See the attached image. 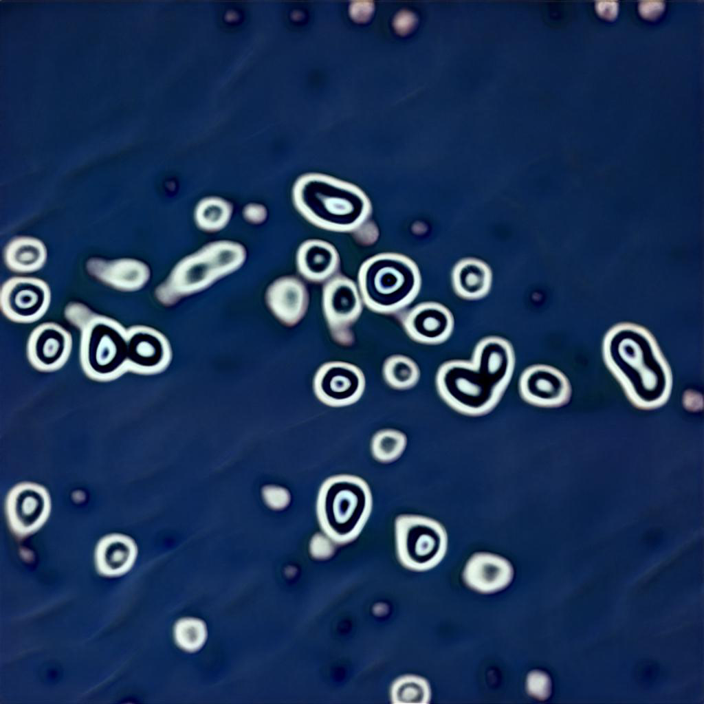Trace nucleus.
I'll list each match as a JSON object with an SVG mask.
<instances>
[{
  "instance_id": "f257e3e1",
  "label": "nucleus",
  "mask_w": 704,
  "mask_h": 704,
  "mask_svg": "<svg viewBox=\"0 0 704 704\" xmlns=\"http://www.w3.org/2000/svg\"><path fill=\"white\" fill-rule=\"evenodd\" d=\"M608 338V364L632 399L646 406L665 399L668 373L650 337L644 331L626 326L613 331Z\"/></svg>"
},
{
  "instance_id": "f03ea898",
  "label": "nucleus",
  "mask_w": 704,
  "mask_h": 704,
  "mask_svg": "<svg viewBox=\"0 0 704 704\" xmlns=\"http://www.w3.org/2000/svg\"><path fill=\"white\" fill-rule=\"evenodd\" d=\"M294 198L309 221L334 231L356 228L371 212L369 200L359 188L321 174L300 177L295 185Z\"/></svg>"
},
{
  "instance_id": "7ed1b4c3",
  "label": "nucleus",
  "mask_w": 704,
  "mask_h": 704,
  "mask_svg": "<svg viewBox=\"0 0 704 704\" xmlns=\"http://www.w3.org/2000/svg\"><path fill=\"white\" fill-rule=\"evenodd\" d=\"M359 286L365 304L380 313L408 305L420 287L419 271L407 257L393 253L376 255L362 265Z\"/></svg>"
},
{
  "instance_id": "20e7f679",
  "label": "nucleus",
  "mask_w": 704,
  "mask_h": 704,
  "mask_svg": "<svg viewBox=\"0 0 704 704\" xmlns=\"http://www.w3.org/2000/svg\"><path fill=\"white\" fill-rule=\"evenodd\" d=\"M367 485L359 478L337 476L322 485L318 516L324 531L337 541H346L360 531L371 509Z\"/></svg>"
},
{
  "instance_id": "39448f33",
  "label": "nucleus",
  "mask_w": 704,
  "mask_h": 704,
  "mask_svg": "<svg viewBox=\"0 0 704 704\" xmlns=\"http://www.w3.org/2000/svg\"><path fill=\"white\" fill-rule=\"evenodd\" d=\"M437 386L451 407L470 415L491 410L506 388L481 366L462 360L444 363L438 371Z\"/></svg>"
},
{
  "instance_id": "423d86ee",
  "label": "nucleus",
  "mask_w": 704,
  "mask_h": 704,
  "mask_svg": "<svg viewBox=\"0 0 704 704\" xmlns=\"http://www.w3.org/2000/svg\"><path fill=\"white\" fill-rule=\"evenodd\" d=\"M396 536L399 555L411 568H432L446 553V531L433 519L419 516H400L396 522Z\"/></svg>"
},
{
  "instance_id": "0eeeda50",
  "label": "nucleus",
  "mask_w": 704,
  "mask_h": 704,
  "mask_svg": "<svg viewBox=\"0 0 704 704\" xmlns=\"http://www.w3.org/2000/svg\"><path fill=\"white\" fill-rule=\"evenodd\" d=\"M317 397L331 406H342L355 402L364 388L362 371L349 363L331 362L318 370L314 381Z\"/></svg>"
},
{
  "instance_id": "6e6552de",
  "label": "nucleus",
  "mask_w": 704,
  "mask_h": 704,
  "mask_svg": "<svg viewBox=\"0 0 704 704\" xmlns=\"http://www.w3.org/2000/svg\"><path fill=\"white\" fill-rule=\"evenodd\" d=\"M323 308L333 336L338 341L351 340L349 327L362 311V301L355 283L344 276L329 280L323 290Z\"/></svg>"
},
{
  "instance_id": "1a4fd4ad",
  "label": "nucleus",
  "mask_w": 704,
  "mask_h": 704,
  "mask_svg": "<svg viewBox=\"0 0 704 704\" xmlns=\"http://www.w3.org/2000/svg\"><path fill=\"white\" fill-rule=\"evenodd\" d=\"M8 519L19 534H28L38 528L50 512V499L41 487L30 483L15 487L6 504Z\"/></svg>"
},
{
  "instance_id": "9d476101",
  "label": "nucleus",
  "mask_w": 704,
  "mask_h": 704,
  "mask_svg": "<svg viewBox=\"0 0 704 704\" xmlns=\"http://www.w3.org/2000/svg\"><path fill=\"white\" fill-rule=\"evenodd\" d=\"M402 322L411 338L430 344L446 340L454 326L450 311L437 302L417 305L403 316Z\"/></svg>"
},
{
  "instance_id": "9b49d317",
  "label": "nucleus",
  "mask_w": 704,
  "mask_h": 704,
  "mask_svg": "<svg viewBox=\"0 0 704 704\" xmlns=\"http://www.w3.org/2000/svg\"><path fill=\"white\" fill-rule=\"evenodd\" d=\"M522 398L539 406H555L568 397L569 387L563 375L549 366L534 365L522 374L519 384Z\"/></svg>"
},
{
  "instance_id": "f8f14e48",
  "label": "nucleus",
  "mask_w": 704,
  "mask_h": 704,
  "mask_svg": "<svg viewBox=\"0 0 704 704\" xmlns=\"http://www.w3.org/2000/svg\"><path fill=\"white\" fill-rule=\"evenodd\" d=\"M513 569L505 558L488 553H477L467 562L463 578L472 588L492 593L505 588L511 582Z\"/></svg>"
},
{
  "instance_id": "ddd939ff",
  "label": "nucleus",
  "mask_w": 704,
  "mask_h": 704,
  "mask_svg": "<svg viewBox=\"0 0 704 704\" xmlns=\"http://www.w3.org/2000/svg\"><path fill=\"white\" fill-rule=\"evenodd\" d=\"M269 300L276 315L284 322L294 324L305 314L308 294L304 285L292 278H283L272 287Z\"/></svg>"
},
{
  "instance_id": "4468645a",
  "label": "nucleus",
  "mask_w": 704,
  "mask_h": 704,
  "mask_svg": "<svg viewBox=\"0 0 704 704\" xmlns=\"http://www.w3.org/2000/svg\"><path fill=\"white\" fill-rule=\"evenodd\" d=\"M339 256L329 243L320 240L305 242L298 252V265L307 278L320 281L331 276L338 268Z\"/></svg>"
},
{
  "instance_id": "2eb2a0df",
  "label": "nucleus",
  "mask_w": 704,
  "mask_h": 704,
  "mask_svg": "<svg viewBox=\"0 0 704 704\" xmlns=\"http://www.w3.org/2000/svg\"><path fill=\"white\" fill-rule=\"evenodd\" d=\"M96 328L89 342L90 363L101 373H111L122 362L124 342L114 329L103 326Z\"/></svg>"
},
{
  "instance_id": "dca6fc26",
  "label": "nucleus",
  "mask_w": 704,
  "mask_h": 704,
  "mask_svg": "<svg viewBox=\"0 0 704 704\" xmlns=\"http://www.w3.org/2000/svg\"><path fill=\"white\" fill-rule=\"evenodd\" d=\"M491 274L488 268L477 261H466L459 265L453 274V285L461 296L474 299L485 296L490 287Z\"/></svg>"
},
{
  "instance_id": "f3484780",
  "label": "nucleus",
  "mask_w": 704,
  "mask_h": 704,
  "mask_svg": "<svg viewBox=\"0 0 704 704\" xmlns=\"http://www.w3.org/2000/svg\"><path fill=\"white\" fill-rule=\"evenodd\" d=\"M130 347L131 358L143 368H155L164 362L166 357L162 341L151 333H140L135 335L131 341Z\"/></svg>"
},
{
  "instance_id": "a211bd4d",
  "label": "nucleus",
  "mask_w": 704,
  "mask_h": 704,
  "mask_svg": "<svg viewBox=\"0 0 704 704\" xmlns=\"http://www.w3.org/2000/svg\"><path fill=\"white\" fill-rule=\"evenodd\" d=\"M383 373L386 382L399 389L414 386L419 377L417 364L409 358L399 355L389 357L385 361Z\"/></svg>"
},
{
  "instance_id": "6ab92c4d",
  "label": "nucleus",
  "mask_w": 704,
  "mask_h": 704,
  "mask_svg": "<svg viewBox=\"0 0 704 704\" xmlns=\"http://www.w3.org/2000/svg\"><path fill=\"white\" fill-rule=\"evenodd\" d=\"M44 249L38 241L19 239L13 242L7 250L8 263L21 270H33L43 263Z\"/></svg>"
},
{
  "instance_id": "aec40b11",
  "label": "nucleus",
  "mask_w": 704,
  "mask_h": 704,
  "mask_svg": "<svg viewBox=\"0 0 704 704\" xmlns=\"http://www.w3.org/2000/svg\"><path fill=\"white\" fill-rule=\"evenodd\" d=\"M135 555L133 542L123 536H110L104 538L98 549V558L101 562L126 564L131 562Z\"/></svg>"
},
{
  "instance_id": "412c9836",
  "label": "nucleus",
  "mask_w": 704,
  "mask_h": 704,
  "mask_svg": "<svg viewBox=\"0 0 704 704\" xmlns=\"http://www.w3.org/2000/svg\"><path fill=\"white\" fill-rule=\"evenodd\" d=\"M405 436L395 430H386L377 432L372 443L373 455L383 461H391L397 458L403 451L406 446Z\"/></svg>"
},
{
  "instance_id": "4be33fe9",
  "label": "nucleus",
  "mask_w": 704,
  "mask_h": 704,
  "mask_svg": "<svg viewBox=\"0 0 704 704\" xmlns=\"http://www.w3.org/2000/svg\"><path fill=\"white\" fill-rule=\"evenodd\" d=\"M34 346L39 361L45 364H52L58 360L63 353L64 337L57 331L47 329L38 337Z\"/></svg>"
},
{
  "instance_id": "5701e85b",
  "label": "nucleus",
  "mask_w": 704,
  "mask_h": 704,
  "mask_svg": "<svg viewBox=\"0 0 704 704\" xmlns=\"http://www.w3.org/2000/svg\"><path fill=\"white\" fill-rule=\"evenodd\" d=\"M175 634L178 644L188 650L200 648L206 637L204 625L195 619L181 620L175 627Z\"/></svg>"
},
{
  "instance_id": "b1692460",
  "label": "nucleus",
  "mask_w": 704,
  "mask_h": 704,
  "mask_svg": "<svg viewBox=\"0 0 704 704\" xmlns=\"http://www.w3.org/2000/svg\"><path fill=\"white\" fill-rule=\"evenodd\" d=\"M404 698L410 702L427 703L430 698V689L426 681L418 677H408L403 681Z\"/></svg>"
},
{
  "instance_id": "393cba45",
  "label": "nucleus",
  "mask_w": 704,
  "mask_h": 704,
  "mask_svg": "<svg viewBox=\"0 0 704 704\" xmlns=\"http://www.w3.org/2000/svg\"><path fill=\"white\" fill-rule=\"evenodd\" d=\"M527 690L530 694L538 698H545L549 693L551 683L547 674L540 671H534L527 677Z\"/></svg>"
},
{
  "instance_id": "a878e982",
  "label": "nucleus",
  "mask_w": 704,
  "mask_h": 704,
  "mask_svg": "<svg viewBox=\"0 0 704 704\" xmlns=\"http://www.w3.org/2000/svg\"><path fill=\"white\" fill-rule=\"evenodd\" d=\"M266 502L272 507L281 508L285 506L289 501L287 492L282 488L270 487L265 488L263 492Z\"/></svg>"
},
{
  "instance_id": "bb28decb",
  "label": "nucleus",
  "mask_w": 704,
  "mask_h": 704,
  "mask_svg": "<svg viewBox=\"0 0 704 704\" xmlns=\"http://www.w3.org/2000/svg\"><path fill=\"white\" fill-rule=\"evenodd\" d=\"M373 5L368 1L353 3L349 6V14L356 21L362 22L367 20L373 13Z\"/></svg>"
},
{
  "instance_id": "cd10ccee",
  "label": "nucleus",
  "mask_w": 704,
  "mask_h": 704,
  "mask_svg": "<svg viewBox=\"0 0 704 704\" xmlns=\"http://www.w3.org/2000/svg\"><path fill=\"white\" fill-rule=\"evenodd\" d=\"M664 7L662 1H642L639 6V10L644 18L653 19L661 14Z\"/></svg>"
},
{
  "instance_id": "c85d7f7f",
  "label": "nucleus",
  "mask_w": 704,
  "mask_h": 704,
  "mask_svg": "<svg viewBox=\"0 0 704 704\" xmlns=\"http://www.w3.org/2000/svg\"><path fill=\"white\" fill-rule=\"evenodd\" d=\"M393 23L398 33H406L413 26L414 17L410 12L402 11L396 14Z\"/></svg>"
},
{
  "instance_id": "c756f323",
  "label": "nucleus",
  "mask_w": 704,
  "mask_h": 704,
  "mask_svg": "<svg viewBox=\"0 0 704 704\" xmlns=\"http://www.w3.org/2000/svg\"><path fill=\"white\" fill-rule=\"evenodd\" d=\"M595 8L599 15L608 19H614L618 12V4L615 1L597 2Z\"/></svg>"
}]
</instances>
